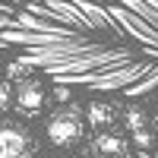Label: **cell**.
<instances>
[{
  "mask_svg": "<svg viewBox=\"0 0 158 158\" xmlns=\"http://www.w3.org/2000/svg\"><path fill=\"white\" fill-rule=\"evenodd\" d=\"M82 111L70 104V108H60L54 117L48 120V139L54 142V146H76L79 139H82Z\"/></svg>",
  "mask_w": 158,
  "mask_h": 158,
  "instance_id": "obj_1",
  "label": "cell"
},
{
  "mask_svg": "<svg viewBox=\"0 0 158 158\" xmlns=\"http://www.w3.org/2000/svg\"><path fill=\"white\" fill-rule=\"evenodd\" d=\"M35 136L16 120H0V158H35Z\"/></svg>",
  "mask_w": 158,
  "mask_h": 158,
  "instance_id": "obj_2",
  "label": "cell"
},
{
  "mask_svg": "<svg viewBox=\"0 0 158 158\" xmlns=\"http://www.w3.org/2000/svg\"><path fill=\"white\" fill-rule=\"evenodd\" d=\"M41 104H44V85L32 76L19 79L16 82V108L25 114V111H38Z\"/></svg>",
  "mask_w": 158,
  "mask_h": 158,
  "instance_id": "obj_3",
  "label": "cell"
},
{
  "mask_svg": "<svg viewBox=\"0 0 158 158\" xmlns=\"http://www.w3.org/2000/svg\"><path fill=\"white\" fill-rule=\"evenodd\" d=\"M85 120L92 123L101 133L104 127H111L114 123V104H101V101H92L89 108H85Z\"/></svg>",
  "mask_w": 158,
  "mask_h": 158,
  "instance_id": "obj_4",
  "label": "cell"
},
{
  "mask_svg": "<svg viewBox=\"0 0 158 158\" xmlns=\"http://www.w3.org/2000/svg\"><path fill=\"white\" fill-rule=\"evenodd\" d=\"M95 149L101 152V155H108V158H117V155H123V149H127V142L117 136V133H98V139H95Z\"/></svg>",
  "mask_w": 158,
  "mask_h": 158,
  "instance_id": "obj_5",
  "label": "cell"
},
{
  "mask_svg": "<svg viewBox=\"0 0 158 158\" xmlns=\"http://www.w3.org/2000/svg\"><path fill=\"white\" fill-rule=\"evenodd\" d=\"M146 123H149V114L142 111L139 104H130L127 108V130L136 133V130H146Z\"/></svg>",
  "mask_w": 158,
  "mask_h": 158,
  "instance_id": "obj_6",
  "label": "cell"
},
{
  "mask_svg": "<svg viewBox=\"0 0 158 158\" xmlns=\"http://www.w3.org/2000/svg\"><path fill=\"white\" fill-rule=\"evenodd\" d=\"M13 101H16V85H10V79H3V82H0V114H3Z\"/></svg>",
  "mask_w": 158,
  "mask_h": 158,
  "instance_id": "obj_7",
  "label": "cell"
},
{
  "mask_svg": "<svg viewBox=\"0 0 158 158\" xmlns=\"http://www.w3.org/2000/svg\"><path fill=\"white\" fill-rule=\"evenodd\" d=\"M29 70H32L29 60H13L10 70H6V76H10V79H25V76H29Z\"/></svg>",
  "mask_w": 158,
  "mask_h": 158,
  "instance_id": "obj_8",
  "label": "cell"
},
{
  "mask_svg": "<svg viewBox=\"0 0 158 158\" xmlns=\"http://www.w3.org/2000/svg\"><path fill=\"white\" fill-rule=\"evenodd\" d=\"M133 142H136V146L139 149H152V133H149V130H136V133H133Z\"/></svg>",
  "mask_w": 158,
  "mask_h": 158,
  "instance_id": "obj_9",
  "label": "cell"
},
{
  "mask_svg": "<svg viewBox=\"0 0 158 158\" xmlns=\"http://www.w3.org/2000/svg\"><path fill=\"white\" fill-rule=\"evenodd\" d=\"M54 95H57V101H67V98H70V92H67V89H57Z\"/></svg>",
  "mask_w": 158,
  "mask_h": 158,
  "instance_id": "obj_10",
  "label": "cell"
},
{
  "mask_svg": "<svg viewBox=\"0 0 158 158\" xmlns=\"http://www.w3.org/2000/svg\"><path fill=\"white\" fill-rule=\"evenodd\" d=\"M136 158H149V152H146V149H142V152H139V155H136Z\"/></svg>",
  "mask_w": 158,
  "mask_h": 158,
  "instance_id": "obj_11",
  "label": "cell"
},
{
  "mask_svg": "<svg viewBox=\"0 0 158 158\" xmlns=\"http://www.w3.org/2000/svg\"><path fill=\"white\" fill-rule=\"evenodd\" d=\"M152 123H155V130H158V117H155V120H152Z\"/></svg>",
  "mask_w": 158,
  "mask_h": 158,
  "instance_id": "obj_12",
  "label": "cell"
},
{
  "mask_svg": "<svg viewBox=\"0 0 158 158\" xmlns=\"http://www.w3.org/2000/svg\"><path fill=\"white\" fill-rule=\"evenodd\" d=\"M101 158H108V155H101Z\"/></svg>",
  "mask_w": 158,
  "mask_h": 158,
  "instance_id": "obj_13",
  "label": "cell"
},
{
  "mask_svg": "<svg viewBox=\"0 0 158 158\" xmlns=\"http://www.w3.org/2000/svg\"><path fill=\"white\" fill-rule=\"evenodd\" d=\"M155 158H158V152H155Z\"/></svg>",
  "mask_w": 158,
  "mask_h": 158,
  "instance_id": "obj_14",
  "label": "cell"
}]
</instances>
